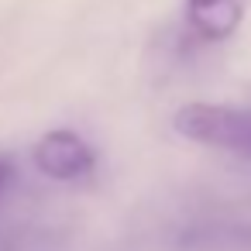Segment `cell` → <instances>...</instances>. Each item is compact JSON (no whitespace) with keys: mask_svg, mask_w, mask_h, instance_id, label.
Here are the masks:
<instances>
[{"mask_svg":"<svg viewBox=\"0 0 251 251\" xmlns=\"http://www.w3.org/2000/svg\"><path fill=\"white\" fill-rule=\"evenodd\" d=\"M176 134L186 141L230 151L251 162V107H227V103H186L172 114Z\"/></svg>","mask_w":251,"mask_h":251,"instance_id":"6da1fadb","label":"cell"},{"mask_svg":"<svg viewBox=\"0 0 251 251\" xmlns=\"http://www.w3.org/2000/svg\"><path fill=\"white\" fill-rule=\"evenodd\" d=\"M31 158H35L38 172L45 179H55V182H83L97 169V151L86 145V138H79L69 127L42 134Z\"/></svg>","mask_w":251,"mask_h":251,"instance_id":"7a4b0ae2","label":"cell"},{"mask_svg":"<svg viewBox=\"0 0 251 251\" xmlns=\"http://www.w3.org/2000/svg\"><path fill=\"white\" fill-rule=\"evenodd\" d=\"M248 14V0H186V25L203 42H227Z\"/></svg>","mask_w":251,"mask_h":251,"instance_id":"3957f363","label":"cell"},{"mask_svg":"<svg viewBox=\"0 0 251 251\" xmlns=\"http://www.w3.org/2000/svg\"><path fill=\"white\" fill-rule=\"evenodd\" d=\"M11 182H14V162L7 155H0V196L11 189Z\"/></svg>","mask_w":251,"mask_h":251,"instance_id":"277c9868","label":"cell"},{"mask_svg":"<svg viewBox=\"0 0 251 251\" xmlns=\"http://www.w3.org/2000/svg\"><path fill=\"white\" fill-rule=\"evenodd\" d=\"M0 251H11V241H7V234L0 230Z\"/></svg>","mask_w":251,"mask_h":251,"instance_id":"5b68a950","label":"cell"}]
</instances>
